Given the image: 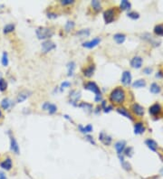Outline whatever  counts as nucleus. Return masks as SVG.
Returning <instances> with one entry per match:
<instances>
[{
	"label": "nucleus",
	"mask_w": 163,
	"mask_h": 179,
	"mask_svg": "<svg viewBox=\"0 0 163 179\" xmlns=\"http://www.w3.org/2000/svg\"><path fill=\"white\" fill-rule=\"evenodd\" d=\"M71 85V83L69 81H63L62 84H61V90H63V88H66V87H69Z\"/></svg>",
	"instance_id": "40"
},
{
	"label": "nucleus",
	"mask_w": 163,
	"mask_h": 179,
	"mask_svg": "<svg viewBox=\"0 0 163 179\" xmlns=\"http://www.w3.org/2000/svg\"><path fill=\"white\" fill-rule=\"evenodd\" d=\"M67 69H68V76H73L74 69H75V63L74 62H70L67 63Z\"/></svg>",
	"instance_id": "26"
},
{
	"label": "nucleus",
	"mask_w": 163,
	"mask_h": 179,
	"mask_svg": "<svg viewBox=\"0 0 163 179\" xmlns=\"http://www.w3.org/2000/svg\"><path fill=\"white\" fill-rule=\"evenodd\" d=\"M121 164H122V166H123V168H124V169H126V170H131V165H130L128 162H124V161H122V162H121Z\"/></svg>",
	"instance_id": "38"
},
{
	"label": "nucleus",
	"mask_w": 163,
	"mask_h": 179,
	"mask_svg": "<svg viewBox=\"0 0 163 179\" xmlns=\"http://www.w3.org/2000/svg\"><path fill=\"white\" fill-rule=\"evenodd\" d=\"M99 139L102 141L103 144H104L105 146H109L111 143V138L107 135L105 132H101L99 135Z\"/></svg>",
	"instance_id": "10"
},
{
	"label": "nucleus",
	"mask_w": 163,
	"mask_h": 179,
	"mask_svg": "<svg viewBox=\"0 0 163 179\" xmlns=\"http://www.w3.org/2000/svg\"><path fill=\"white\" fill-rule=\"evenodd\" d=\"M92 5L93 9H94L95 11H100L101 8H102L101 3H100L99 1H97V0H92Z\"/></svg>",
	"instance_id": "34"
},
{
	"label": "nucleus",
	"mask_w": 163,
	"mask_h": 179,
	"mask_svg": "<svg viewBox=\"0 0 163 179\" xmlns=\"http://www.w3.org/2000/svg\"><path fill=\"white\" fill-rule=\"evenodd\" d=\"M79 128L82 133H88V132H92V126L91 124L87 125L86 127H82V125H79Z\"/></svg>",
	"instance_id": "32"
},
{
	"label": "nucleus",
	"mask_w": 163,
	"mask_h": 179,
	"mask_svg": "<svg viewBox=\"0 0 163 179\" xmlns=\"http://www.w3.org/2000/svg\"><path fill=\"white\" fill-rule=\"evenodd\" d=\"M86 139L91 143V144H92V145H95V141L93 140V138L92 137H91V136H89V135H87L86 136Z\"/></svg>",
	"instance_id": "41"
},
{
	"label": "nucleus",
	"mask_w": 163,
	"mask_h": 179,
	"mask_svg": "<svg viewBox=\"0 0 163 179\" xmlns=\"http://www.w3.org/2000/svg\"><path fill=\"white\" fill-rule=\"evenodd\" d=\"M149 111H150V113L152 116H157V115H159V114L161 112V107L160 104L155 103V104H153V105L150 108Z\"/></svg>",
	"instance_id": "13"
},
{
	"label": "nucleus",
	"mask_w": 163,
	"mask_h": 179,
	"mask_svg": "<svg viewBox=\"0 0 163 179\" xmlns=\"http://www.w3.org/2000/svg\"><path fill=\"white\" fill-rule=\"evenodd\" d=\"M84 88L88 91H92L93 93H95V98H94V101L96 102H99L101 100H102V94H101V91H100V88L96 85L95 82H92V81H89L87 82L85 85H84Z\"/></svg>",
	"instance_id": "2"
},
{
	"label": "nucleus",
	"mask_w": 163,
	"mask_h": 179,
	"mask_svg": "<svg viewBox=\"0 0 163 179\" xmlns=\"http://www.w3.org/2000/svg\"><path fill=\"white\" fill-rule=\"evenodd\" d=\"M128 16L132 19H138L139 17V15L136 12H130L128 13Z\"/></svg>",
	"instance_id": "37"
},
{
	"label": "nucleus",
	"mask_w": 163,
	"mask_h": 179,
	"mask_svg": "<svg viewBox=\"0 0 163 179\" xmlns=\"http://www.w3.org/2000/svg\"><path fill=\"white\" fill-rule=\"evenodd\" d=\"M0 179H7L6 178L5 174L3 171H0Z\"/></svg>",
	"instance_id": "45"
},
{
	"label": "nucleus",
	"mask_w": 163,
	"mask_h": 179,
	"mask_svg": "<svg viewBox=\"0 0 163 179\" xmlns=\"http://www.w3.org/2000/svg\"><path fill=\"white\" fill-rule=\"evenodd\" d=\"M125 97H126V95H125L124 91L121 88L118 87L111 91V93L110 95V100L111 102L116 103V104H121V103L124 102Z\"/></svg>",
	"instance_id": "1"
},
{
	"label": "nucleus",
	"mask_w": 163,
	"mask_h": 179,
	"mask_svg": "<svg viewBox=\"0 0 163 179\" xmlns=\"http://www.w3.org/2000/svg\"><path fill=\"white\" fill-rule=\"evenodd\" d=\"M146 86V81L144 80H138L132 83L133 88H142Z\"/></svg>",
	"instance_id": "28"
},
{
	"label": "nucleus",
	"mask_w": 163,
	"mask_h": 179,
	"mask_svg": "<svg viewBox=\"0 0 163 179\" xmlns=\"http://www.w3.org/2000/svg\"><path fill=\"white\" fill-rule=\"evenodd\" d=\"M74 27V23L73 21H68V22L66 23L65 26H64V28H65V31H66V32H69V31H70V30H72Z\"/></svg>",
	"instance_id": "36"
},
{
	"label": "nucleus",
	"mask_w": 163,
	"mask_h": 179,
	"mask_svg": "<svg viewBox=\"0 0 163 179\" xmlns=\"http://www.w3.org/2000/svg\"><path fill=\"white\" fill-rule=\"evenodd\" d=\"M150 92H152V93H159L160 91H161V87L157 84V83H152L151 85H150Z\"/></svg>",
	"instance_id": "31"
},
{
	"label": "nucleus",
	"mask_w": 163,
	"mask_h": 179,
	"mask_svg": "<svg viewBox=\"0 0 163 179\" xmlns=\"http://www.w3.org/2000/svg\"><path fill=\"white\" fill-rule=\"evenodd\" d=\"M0 167L5 171H9L12 169L13 167V163H12V159L10 157H6L5 160H3L0 163Z\"/></svg>",
	"instance_id": "7"
},
{
	"label": "nucleus",
	"mask_w": 163,
	"mask_h": 179,
	"mask_svg": "<svg viewBox=\"0 0 163 179\" xmlns=\"http://www.w3.org/2000/svg\"><path fill=\"white\" fill-rule=\"evenodd\" d=\"M35 33L38 39H48L54 35V31L47 27H38Z\"/></svg>",
	"instance_id": "3"
},
{
	"label": "nucleus",
	"mask_w": 163,
	"mask_h": 179,
	"mask_svg": "<svg viewBox=\"0 0 163 179\" xmlns=\"http://www.w3.org/2000/svg\"><path fill=\"white\" fill-rule=\"evenodd\" d=\"M81 98V92L78 91H72L70 92V100H71V102L73 103L74 105H75V102H77Z\"/></svg>",
	"instance_id": "14"
},
{
	"label": "nucleus",
	"mask_w": 163,
	"mask_h": 179,
	"mask_svg": "<svg viewBox=\"0 0 163 179\" xmlns=\"http://www.w3.org/2000/svg\"><path fill=\"white\" fill-rule=\"evenodd\" d=\"M121 82L125 86H128V85L131 84V82H132V74H131V73L129 71L123 72L122 76H121Z\"/></svg>",
	"instance_id": "9"
},
{
	"label": "nucleus",
	"mask_w": 163,
	"mask_h": 179,
	"mask_svg": "<svg viewBox=\"0 0 163 179\" xmlns=\"http://www.w3.org/2000/svg\"><path fill=\"white\" fill-rule=\"evenodd\" d=\"M1 63L4 67H6L9 64V59H8V54L6 52H4L2 54V58H1Z\"/></svg>",
	"instance_id": "24"
},
{
	"label": "nucleus",
	"mask_w": 163,
	"mask_h": 179,
	"mask_svg": "<svg viewBox=\"0 0 163 179\" xmlns=\"http://www.w3.org/2000/svg\"><path fill=\"white\" fill-rule=\"evenodd\" d=\"M80 107L82 108L84 110H86L87 112H91L92 110V106L91 105V104H89V103H86V102H82L80 104Z\"/></svg>",
	"instance_id": "33"
},
{
	"label": "nucleus",
	"mask_w": 163,
	"mask_h": 179,
	"mask_svg": "<svg viewBox=\"0 0 163 179\" xmlns=\"http://www.w3.org/2000/svg\"><path fill=\"white\" fill-rule=\"evenodd\" d=\"M76 35L79 36L80 38H84L90 35V30L89 29H82L79 32L76 33Z\"/></svg>",
	"instance_id": "27"
},
{
	"label": "nucleus",
	"mask_w": 163,
	"mask_h": 179,
	"mask_svg": "<svg viewBox=\"0 0 163 179\" xmlns=\"http://www.w3.org/2000/svg\"><path fill=\"white\" fill-rule=\"evenodd\" d=\"M2 117V111H1V109H0V118Z\"/></svg>",
	"instance_id": "48"
},
{
	"label": "nucleus",
	"mask_w": 163,
	"mask_h": 179,
	"mask_svg": "<svg viewBox=\"0 0 163 179\" xmlns=\"http://www.w3.org/2000/svg\"><path fill=\"white\" fill-rule=\"evenodd\" d=\"M145 131V127L141 122H138L134 125V133L137 135L142 134Z\"/></svg>",
	"instance_id": "19"
},
{
	"label": "nucleus",
	"mask_w": 163,
	"mask_h": 179,
	"mask_svg": "<svg viewBox=\"0 0 163 179\" xmlns=\"http://www.w3.org/2000/svg\"><path fill=\"white\" fill-rule=\"evenodd\" d=\"M14 30H15V25L14 24H7V25H5V26H4L3 33L5 34H7L9 33H12Z\"/></svg>",
	"instance_id": "25"
},
{
	"label": "nucleus",
	"mask_w": 163,
	"mask_h": 179,
	"mask_svg": "<svg viewBox=\"0 0 163 179\" xmlns=\"http://www.w3.org/2000/svg\"><path fill=\"white\" fill-rule=\"evenodd\" d=\"M125 146H126V142H125L124 140L118 141V142L115 144V149H116V151H117V153H118L119 156L123 152V150H124V149H125Z\"/></svg>",
	"instance_id": "17"
},
{
	"label": "nucleus",
	"mask_w": 163,
	"mask_h": 179,
	"mask_svg": "<svg viewBox=\"0 0 163 179\" xmlns=\"http://www.w3.org/2000/svg\"><path fill=\"white\" fill-rule=\"evenodd\" d=\"M42 107H43V109L45 110L48 111L50 114H54V113L56 112V110H57V107L54 104H52V103L50 102H45L43 104Z\"/></svg>",
	"instance_id": "11"
},
{
	"label": "nucleus",
	"mask_w": 163,
	"mask_h": 179,
	"mask_svg": "<svg viewBox=\"0 0 163 179\" xmlns=\"http://www.w3.org/2000/svg\"><path fill=\"white\" fill-rule=\"evenodd\" d=\"M113 38H114V40L116 41V43L118 45H121V44L124 43V41L126 39V35L123 34H114Z\"/></svg>",
	"instance_id": "20"
},
{
	"label": "nucleus",
	"mask_w": 163,
	"mask_h": 179,
	"mask_svg": "<svg viewBox=\"0 0 163 179\" xmlns=\"http://www.w3.org/2000/svg\"><path fill=\"white\" fill-rule=\"evenodd\" d=\"M145 143H146V145L148 146V148L150 149V150H152V151H154V152H156L157 151V147H158V144L156 143V141H154L153 139H147L146 141H145Z\"/></svg>",
	"instance_id": "18"
},
{
	"label": "nucleus",
	"mask_w": 163,
	"mask_h": 179,
	"mask_svg": "<svg viewBox=\"0 0 163 179\" xmlns=\"http://www.w3.org/2000/svg\"><path fill=\"white\" fill-rule=\"evenodd\" d=\"M94 69H95L94 65H90L89 67H87V68L83 71V74H84V76H86V77L92 76V74H93V73H94Z\"/></svg>",
	"instance_id": "23"
},
{
	"label": "nucleus",
	"mask_w": 163,
	"mask_h": 179,
	"mask_svg": "<svg viewBox=\"0 0 163 179\" xmlns=\"http://www.w3.org/2000/svg\"><path fill=\"white\" fill-rule=\"evenodd\" d=\"M100 42H101V39H100L99 37H97V38L92 39V41L83 43V44H82V46L85 47V48H88V49H92V48L95 47L96 45H98L100 44Z\"/></svg>",
	"instance_id": "8"
},
{
	"label": "nucleus",
	"mask_w": 163,
	"mask_h": 179,
	"mask_svg": "<svg viewBox=\"0 0 163 179\" xmlns=\"http://www.w3.org/2000/svg\"><path fill=\"white\" fill-rule=\"evenodd\" d=\"M2 7H4V5H0V9H1Z\"/></svg>",
	"instance_id": "47"
},
{
	"label": "nucleus",
	"mask_w": 163,
	"mask_h": 179,
	"mask_svg": "<svg viewBox=\"0 0 163 179\" xmlns=\"http://www.w3.org/2000/svg\"><path fill=\"white\" fill-rule=\"evenodd\" d=\"M112 109V107L111 106H109L107 108H105V109H104V112H109V111H110V109Z\"/></svg>",
	"instance_id": "46"
},
{
	"label": "nucleus",
	"mask_w": 163,
	"mask_h": 179,
	"mask_svg": "<svg viewBox=\"0 0 163 179\" xmlns=\"http://www.w3.org/2000/svg\"><path fill=\"white\" fill-rule=\"evenodd\" d=\"M30 94H31V92L28 91H21L17 95V97H16V102L21 103L23 102H25L27 98L30 96Z\"/></svg>",
	"instance_id": "15"
},
{
	"label": "nucleus",
	"mask_w": 163,
	"mask_h": 179,
	"mask_svg": "<svg viewBox=\"0 0 163 179\" xmlns=\"http://www.w3.org/2000/svg\"><path fill=\"white\" fill-rule=\"evenodd\" d=\"M103 18L106 24H110L114 20V9L110 8L103 13Z\"/></svg>",
	"instance_id": "6"
},
{
	"label": "nucleus",
	"mask_w": 163,
	"mask_h": 179,
	"mask_svg": "<svg viewBox=\"0 0 163 179\" xmlns=\"http://www.w3.org/2000/svg\"><path fill=\"white\" fill-rule=\"evenodd\" d=\"M11 101L8 99V98H4L2 101H1V103H0V105H1V108L2 109H4L5 110V109H8L10 107H11Z\"/></svg>",
	"instance_id": "22"
},
{
	"label": "nucleus",
	"mask_w": 163,
	"mask_h": 179,
	"mask_svg": "<svg viewBox=\"0 0 163 179\" xmlns=\"http://www.w3.org/2000/svg\"><path fill=\"white\" fill-rule=\"evenodd\" d=\"M132 111L135 113L136 115H138V116H143L144 115V109H143V107L140 106L138 103H134L132 106Z\"/></svg>",
	"instance_id": "16"
},
{
	"label": "nucleus",
	"mask_w": 163,
	"mask_h": 179,
	"mask_svg": "<svg viewBox=\"0 0 163 179\" xmlns=\"http://www.w3.org/2000/svg\"><path fill=\"white\" fill-rule=\"evenodd\" d=\"M154 33L157 35H163V25H159V26H155Z\"/></svg>",
	"instance_id": "35"
},
{
	"label": "nucleus",
	"mask_w": 163,
	"mask_h": 179,
	"mask_svg": "<svg viewBox=\"0 0 163 179\" xmlns=\"http://www.w3.org/2000/svg\"><path fill=\"white\" fill-rule=\"evenodd\" d=\"M121 9H122V10H128V9H130L131 8V6H132V5H131V3L129 2V1H127V0H122L121 2Z\"/></svg>",
	"instance_id": "29"
},
{
	"label": "nucleus",
	"mask_w": 163,
	"mask_h": 179,
	"mask_svg": "<svg viewBox=\"0 0 163 179\" xmlns=\"http://www.w3.org/2000/svg\"><path fill=\"white\" fill-rule=\"evenodd\" d=\"M131 65L132 67L136 68V69H139L142 65V58L139 56H135L132 59L131 61Z\"/></svg>",
	"instance_id": "12"
},
{
	"label": "nucleus",
	"mask_w": 163,
	"mask_h": 179,
	"mask_svg": "<svg viewBox=\"0 0 163 179\" xmlns=\"http://www.w3.org/2000/svg\"><path fill=\"white\" fill-rule=\"evenodd\" d=\"M117 111H118V113H120L121 115H122V116H124V117L130 119L131 120H133L132 116L130 114V112H129L126 109H124V108H118V109H117Z\"/></svg>",
	"instance_id": "21"
},
{
	"label": "nucleus",
	"mask_w": 163,
	"mask_h": 179,
	"mask_svg": "<svg viewBox=\"0 0 163 179\" xmlns=\"http://www.w3.org/2000/svg\"><path fill=\"white\" fill-rule=\"evenodd\" d=\"M10 149L13 153L16 154V155L20 153L18 143H17V141H16V139L15 138L14 136H10Z\"/></svg>",
	"instance_id": "4"
},
{
	"label": "nucleus",
	"mask_w": 163,
	"mask_h": 179,
	"mask_svg": "<svg viewBox=\"0 0 163 179\" xmlns=\"http://www.w3.org/2000/svg\"><path fill=\"white\" fill-rule=\"evenodd\" d=\"M161 174H162V175H163V168H162V169H161Z\"/></svg>",
	"instance_id": "49"
},
{
	"label": "nucleus",
	"mask_w": 163,
	"mask_h": 179,
	"mask_svg": "<svg viewBox=\"0 0 163 179\" xmlns=\"http://www.w3.org/2000/svg\"><path fill=\"white\" fill-rule=\"evenodd\" d=\"M143 72H144V73H146V74H150V73L152 72V70H151L150 68H145V69L143 70Z\"/></svg>",
	"instance_id": "43"
},
{
	"label": "nucleus",
	"mask_w": 163,
	"mask_h": 179,
	"mask_svg": "<svg viewBox=\"0 0 163 179\" xmlns=\"http://www.w3.org/2000/svg\"><path fill=\"white\" fill-rule=\"evenodd\" d=\"M56 47L55 44L52 41H45L44 43H42V50L44 52H48L54 50V48Z\"/></svg>",
	"instance_id": "5"
},
{
	"label": "nucleus",
	"mask_w": 163,
	"mask_h": 179,
	"mask_svg": "<svg viewBox=\"0 0 163 179\" xmlns=\"http://www.w3.org/2000/svg\"><path fill=\"white\" fill-rule=\"evenodd\" d=\"M74 3V0H61V4L63 5H71Z\"/></svg>",
	"instance_id": "39"
},
{
	"label": "nucleus",
	"mask_w": 163,
	"mask_h": 179,
	"mask_svg": "<svg viewBox=\"0 0 163 179\" xmlns=\"http://www.w3.org/2000/svg\"><path fill=\"white\" fill-rule=\"evenodd\" d=\"M7 89V82L5 79L3 78H0V91L1 92H4Z\"/></svg>",
	"instance_id": "30"
},
{
	"label": "nucleus",
	"mask_w": 163,
	"mask_h": 179,
	"mask_svg": "<svg viewBox=\"0 0 163 179\" xmlns=\"http://www.w3.org/2000/svg\"><path fill=\"white\" fill-rule=\"evenodd\" d=\"M47 16H48L49 18H56V17H57V15L53 14V13H48V14H47Z\"/></svg>",
	"instance_id": "44"
},
{
	"label": "nucleus",
	"mask_w": 163,
	"mask_h": 179,
	"mask_svg": "<svg viewBox=\"0 0 163 179\" xmlns=\"http://www.w3.org/2000/svg\"><path fill=\"white\" fill-rule=\"evenodd\" d=\"M132 148H129V149H127L126 150H125V155L126 156H132Z\"/></svg>",
	"instance_id": "42"
}]
</instances>
